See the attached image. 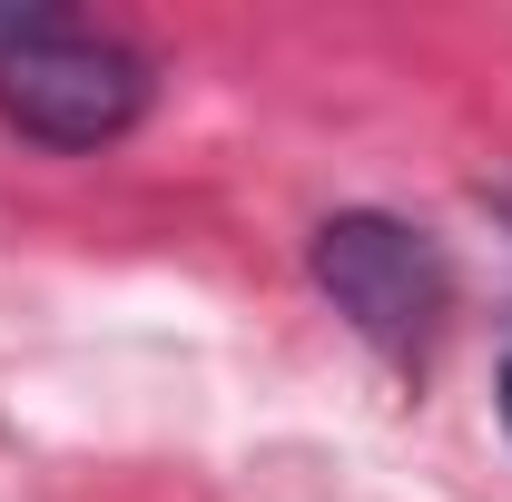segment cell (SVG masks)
I'll use <instances>...</instances> for the list:
<instances>
[{
  "instance_id": "cell-1",
  "label": "cell",
  "mask_w": 512,
  "mask_h": 502,
  "mask_svg": "<svg viewBox=\"0 0 512 502\" xmlns=\"http://www.w3.org/2000/svg\"><path fill=\"white\" fill-rule=\"evenodd\" d=\"M148 109H158V60L138 40L60 10L0 20V128H20L30 148L89 158V148H119Z\"/></svg>"
},
{
  "instance_id": "cell-2",
  "label": "cell",
  "mask_w": 512,
  "mask_h": 502,
  "mask_svg": "<svg viewBox=\"0 0 512 502\" xmlns=\"http://www.w3.org/2000/svg\"><path fill=\"white\" fill-rule=\"evenodd\" d=\"M306 276L325 286V306L345 315L375 355H394V365H414L453 315V256L424 227L384 217V207L325 217L316 237H306Z\"/></svg>"
},
{
  "instance_id": "cell-3",
  "label": "cell",
  "mask_w": 512,
  "mask_h": 502,
  "mask_svg": "<svg viewBox=\"0 0 512 502\" xmlns=\"http://www.w3.org/2000/svg\"><path fill=\"white\" fill-rule=\"evenodd\" d=\"M493 414H503V434H512V355H503V375H493Z\"/></svg>"
}]
</instances>
